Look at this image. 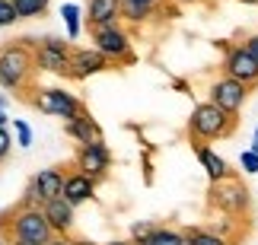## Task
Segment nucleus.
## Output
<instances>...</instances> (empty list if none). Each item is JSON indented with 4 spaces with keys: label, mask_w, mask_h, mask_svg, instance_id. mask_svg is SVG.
Here are the masks:
<instances>
[{
    "label": "nucleus",
    "mask_w": 258,
    "mask_h": 245,
    "mask_svg": "<svg viewBox=\"0 0 258 245\" xmlns=\"http://www.w3.org/2000/svg\"><path fill=\"white\" fill-rule=\"evenodd\" d=\"M19 23V10L13 0H0V26H13Z\"/></svg>",
    "instance_id": "obj_24"
},
{
    "label": "nucleus",
    "mask_w": 258,
    "mask_h": 245,
    "mask_svg": "<svg viewBox=\"0 0 258 245\" xmlns=\"http://www.w3.org/2000/svg\"><path fill=\"white\" fill-rule=\"evenodd\" d=\"M80 7L77 4H64L61 7V19H64V26H67V38H71V42H77V38H80V32H83V23H80Z\"/></svg>",
    "instance_id": "obj_20"
},
{
    "label": "nucleus",
    "mask_w": 258,
    "mask_h": 245,
    "mask_svg": "<svg viewBox=\"0 0 258 245\" xmlns=\"http://www.w3.org/2000/svg\"><path fill=\"white\" fill-rule=\"evenodd\" d=\"M124 0H86V26H108L121 23Z\"/></svg>",
    "instance_id": "obj_13"
},
{
    "label": "nucleus",
    "mask_w": 258,
    "mask_h": 245,
    "mask_svg": "<svg viewBox=\"0 0 258 245\" xmlns=\"http://www.w3.org/2000/svg\"><path fill=\"white\" fill-rule=\"evenodd\" d=\"M156 226H150V223H134V226H131V242H141V239H147V236H150V232H153Z\"/></svg>",
    "instance_id": "obj_27"
},
{
    "label": "nucleus",
    "mask_w": 258,
    "mask_h": 245,
    "mask_svg": "<svg viewBox=\"0 0 258 245\" xmlns=\"http://www.w3.org/2000/svg\"><path fill=\"white\" fill-rule=\"evenodd\" d=\"M185 239H188V245H230L220 232H211V229H198V226H191V229H185Z\"/></svg>",
    "instance_id": "obj_21"
},
{
    "label": "nucleus",
    "mask_w": 258,
    "mask_h": 245,
    "mask_svg": "<svg viewBox=\"0 0 258 245\" xmlns=\"http://www.w3.org/2000/svg\"><path fill=\"white\" fill-rule=\"evenodd\" d=\"M137 4H150V7H160L163 0H137Z\"/></svg>",
    "instance_id": "obj_34"
},
{
    "label": "nucleus",
    "mask_w": 258,
    "mask_h": 245,
    "mask_svg": "<svg viewBox=\"0 0 258 245\" xmlns=\"http://www.w3.org/2000/svg\"><path fill=\"white\" fill-rule=\"evenodd\" d=\"M10 146H13V137H10V131H7V127H0V159H7Z\"/></svg>",
    "instance_id": "obj_28"
},
{
    "label": "nucleus",
    "mask_w": 258,
    "mask_h": 245,
    "mask_svg": "<svg viewBox=\"0 0 258 245\" xmlns=\"http://www.w3.org/2000/svg\"><path fill=\"white\" fill-rule=\"evenodd\" d=\"M195 156H198V162H201V169L207 172V179L211 182H223V179H230V166H226L223 156H217L207 143H198L195 146Z\"/></svg>",
    "instance_id": "obj_15"
},
{
    "label": "nucleus",
    "mask_w": 258,
    "mask_h": 245,
    "mask_svg": "<svg viewBox=\"0 0 258 245\" xmlns=\"http://www.w3.org/2000/svg\"><path fill=\"white\" fill-rule=\"evenodd\" d=\"M236 121H239V115L223 112L220 105H214V102H198L191 109V118H188V137H191V146L230 137L236 131Z\"/></svg>",
    "instance_id": "obj_3"
},
{
    "label": "nucleus",
    "mask_w": 258,
    "mask_h": 245,
    "mask_svg": "<svg viewBox=\"0 0 258 245\" xmlns=\"http://www.w3.org/2000/svg\"><path fill=\"white\" fill-rule=\"evenodd\" d=\"M13 4H16V0H13Z\"/></svg>",
    "instance_id": "obj_42"
},
{
    "label": "nucleus",
    "mask_w": 258,
    "mask_h": 245,
    "mask_svg": "<svg viewBox=\"0 0 258 245\" xmlns=\"http://www.w3.org/2000/svg\"><path fill=\"white\" fill-rule=\"evenodd\" d=\"M156 10H160V7L137 4V0H124V4H121V19H124V23H134V26H141V23H147L150 16H156Z\"/></svg>",
    "instance_id": "obj_18"
},
{
    "label": "nucleus",
    "mask_w": 258,
    "mask_h": 245,
    "mask_svg": "<svg viewBox=\"0 0 258 245\" xmlns=\"http://www.w3.org/2000/svg\"><path fill=\"white\" fill-rule=\"evenodd\" d=\"M13 131H16V143L19 146H23V150H26V146H32V127H29L26 121H13Z\"/></svg>",
    "instance_id": "obj_25"
},
{
    "label": "nucleus",
    "mask_w": 258,
    "mask_h": 245,
    "mask_svg": "<svg viewBox=\"0 0 258 245\" xmlns=\"http://www.w3.org/2000/svg\"><path fill=\"white\" fill-rule=\"evenodd\" d=\"M71 57H74V48H71V42H64V38L48 35V38H38V42H35V64H38V70L67 76V73H71Z\"/></svg>",
    "instance_id": "obj_7"
},
{
    "label": "nucleus",
    "mask_w": 258,
    "mask_h": 245,
    "mask_svg": "<svg viewBox=\"0 0 258 245\" xmlns=\"http://www.w3.org/2000/svg\"><path fill=\"white\" fill-rule=\"evenodd\" d=\"M0 245H7V239H0Z\"/></svg>",
    "instance_id": "obj_40"
},
{
    "label": "nucleus",
    "mask_w": 258,
    "mask_h": 245,
    "mask_svg": "<svg viewBox=\"0 0 258 245\" xmlns=\"http://www.w3.org/2000/svg\"><path fill=\"white\" fill-rule=\"evenodd\" d=\"M172 4H178V7H185V4H201V0H172Z\"/></svg>",
    "instance_id": "obj_33"
},
{
    "label": "nucleus",
    "mask_w": 258,
    "mask_h": 245,
    "mask_svg": "<svg viewBox=\"0 0 258 245\" xmlns=\"http://www.w3.org/2000/svg\"><path fill=\"white\" fill-rule=\"evenodd\" d=\"M48 245H74V239H71V236H54Z\"/></svg>",
    "instance_id": "obj_30"
},
{
    "label": "nucleus",
    "mask_w": 258,
    "mask_h": 245,
    "mask_svg": "<svg viewBox=\"0 0 258 245\" xmlns=\"http://www.w3.org/2000/svg\"><path fill=\"white\" fill-rule=\"evenodd\" d=\"M223 73L233 76V80L245 83L252 90V86H258V61L255 54L249 51V45H226L223 51Z\"/></svg>",
    "instance_id": "obj_8"
},
{
    "label": "nucleus",
    "mask_w": 258,
    "mask_h": 245,
    "mask_svg": "<svg viewBox=\"0 0 258 245\" xmlns=\"http://www.w3.org/2000/svg\"><path fill=\"white\" fill-rule=\"evenodd\" d=\"M32 182L42 188V194L48 201L51 198H61L64 194V182H67V175H64V169H38L35 175H32Z\"/></svg>",
    "instance_id": "obj_16"
},
{
    "label": "nucleus",
    "mask_w": 258,
    "mask_h": 245,
    "mask_svg": "<svg viewBox=\"0 0 258 245\" xmlns=\"http://www.w3.org/2000/svg\"><path fill=\"white\" fill-rule=\"evenodd\" d=\"M102 70H112V61H108L99 48H74L67 80H89V76H96Z\"/></svg>",
    "instance_id": "obj_11"
},
{
    "label": "nucleus",
    "mask_w": 258,
    "mask_h": 245,
    "mask_svg": "<svg viewBox=\"0 0 258 245\" xmlns=\"http://www.w3.org/2000/svg\"><path fill=\"white\" fill-rule=\"evenodd\" d=\"M74 245H96V242H89V239H74Z\"/></svg>",
    "instance_id": "obj_35"
},
{
    "label": "nucleus",
    "mask_w": 258,
    "mask_h": 245,
    "mask_svg": "<svg viewBox=\"0 0 258 245\" xmlns=\"http://www.w3.org/2000/svg\"><path fill=\"white\" fill-rule=\"evenodd\" d=\"M7 245H38V242H29V239H7Z\"/></svg>",
    "instance_id": "obj_31"
},
{
    "label": "nucleus",
    "mask_w": 258,
    "mask_h": 245,
    "mask_svg": "<svg viewBox=\"0 0 258 245\" xmlns=\"http://www.w3.org/2000/svg\"><path fill=\"white\" fill-rule=\"evenodd\" d=\"M32 105L45 115H54V118H64V121H74L77 115L86 112V105L77 99L74 93H64V90H54V86H38L32 90Z\"/></svg>",
    "instance_id": "obj_5"
},
{
    "label": "nucleus",
    "mask_w": 258,
    "mask_h": 245,
    "mask_svg": "<svg viewBox=\"0 0 258 245\" xmlns=\"http://www.w3.org/2000/svg\"><path fill=\"white\" fill-rule=\"evenodd\" d=\"M0 229H4V239H29L38 245H48L57 236L42 207H23V204L0 213Z\"/></svg>",
    "instance_id": "obj_2"
},
{
    "label": "nucleus",
    "mask_w": 258,
    "mask_h": 245,
    "mask_svg": "<svg viewBox=\"0 0 258 245\" xmlns=\"http://www.w3.org/2000/svg\"><path fill=\"white\" fill-rule=\"evenodd\" d=\"M249 150H252V153H258V137H255V140H252V146H249Z\"/></svg>",
    "instance_id": "obj_38"
},
{
    "label": "nucleus",
    "mask_w": 258,
    "mask_h": 245,
    "mask_svg": "<svg viewBox=\"0 0 258 245\" xmlns=\"http://www.w3.org/2000/svg\"><path fill=\"white\" fill-rule=\"evenodd\" d=\"M239 166H242V172L255 175V172H258V153H252V150H242V156H239Z\"/></svg>",
    "instance_id": "obj_26"
},
{
    "label": "nucleus",
    "mask_w": 258,
    "mask_h": 245,
    "mask_svg": "<svg viewBox=\"0 0 258 245\" xmlns=\"http://www.w3.org/2000/svg\"><path fill=\"white\" fill-rule=\"evenodd\" d=\"M204 4H220V0H204Z\"/></svg>",
    "instance_id": "obj_39"
},
{
    "label": "nucleus",
    "mask_w": 258,
    "mask_h": 245,
    "mask_svg": "<svg viewBox=\"0 0 258 245\" xmlns=\"http://www.w3.org/2000/svg\"><path fill=\"white\" fill-rule=\"evenodd\" d=\"M96 194V179H89V175L83 172H71L67 175V182H64V194L61 198H67L74 204V207H80V204H86L89 198Z\"/></svg>",
    "instance_id": "obj_14"
},
{
    "label": "nucleus",
    "mask_w": 258,
    "mask_h": 245,
    "mask_svg": "<svg viewBox=\"0 0 258 245\" xmlns=\"http://www.w3.org/2000/svg\"><path fill=\"white\" fill-rule=\"evenodd\" d=\"M45 194H42V188H38V185L29 179V185H26V191H23V198H19V204H23V207H45Z\"/></svg>",
    "instance_id": "obj_23"
},
{
    "label": "nucleus",
    "mask_w": 258,
    "mask_h": 245,
    "mask_svg": "<svg viewBox=\"0 0 258 245\" xmlns=\"http://www.w3.org/2000/svg\"><path fill=\"white\" fill-rule=\"evenodd\" d=\"M207 96H211L207 102L220 105V109H223V112H230V115H239V112H242V105H245V99H249V86L223 73L220 80H214V83H211Z\"/></svg>",
    "instance_id": "obj_9"
},
{
    "label": "nucleus",
    "mask_w": 258,
    "mask_h": 245,
    "mask_svg": "<svg viewBox=\"0 0 258 245\" xmlns=\"http://www.w3.org/2000/svg\"><path fill=\"white\" fill-rule=\"evenodd\" d=\"M45 217L48 223H51V229L57 232V236H71V229H74V204L67 201V198H51V201H45Z\"/></svg>",
    "instance_id": "obj_12"
},
{
    "label": "nucleus",
    "mask_w": 258,
    "mask_h": 245,
    "mask_svg": "<svg viewBox=\"0 0 258 245\" xmlns=\"http://www.w3.org/2000/svg\"><path fill=\"white\" fill-rule=\"evenodd\" d=\"M7 121H10V118H7V112L0 109V127H7Z\"/></svg>",
    "instance_id": "obj_32"
},
{
    "label": "nucleus",
    "mask_w": 258,
    "mask_h": 245,
    "mask_svg": "<svg viewBox=\"0 0 258 245\" xmlns=\"http://www.w3.org/2000/svg\"><path fill=\"white\" fill-rule=\"evenodd\" d=\"M38 70L35 64V38H19V42L0 45V86L4 90H29L32 73Z\"/></svg>",
    "instance_id": "obj_1"
},
{
    "label": "nucleus",
    "mask_w": 258,
    "mask_h": 245,
    "mask_svg": "<svg viewBox=\"0 0 258 245\" xmlns=\"http://www.w3.org/2000/svg\"><path fill=\"white\" fill-rule=\"evenodd\" d=\"M105 245H134V242H121V239H115V242H105Z\"/></svg>",
    "instance_id": "obj_36"
},
{
    "label": "nucleus",
    "mask_w": 258,
    "mask_h": 245,
    "mask_svg": "<svg viewBox=\"0 0 258 245\" xmlns=\"http://www.w3.org/2000/svg\"><path fill=\"white\" fill-rule=\"evenodd\" d=\"M74 162H77V172H83V175H89V179H105L108 175V166H112V156H108V146H105V140L99 137V140H93V143H83L80 150H77V156H74Z\"/></svg>",
    "instance_id": "obj_10"
},
{
    "label": "nucleus",
    "mask_w": 258,
    "mask_h": 245,
    "mask_svg": "<svg viewBox=\"0 0 258 245\" xmlns=\"http://www.w3.org/2000/svg\"><path fill=\"white\" fill-rule=\"evenodd\" d=\"M255 137H258V127H255Z\"/></svg>",
    "instance_id": "obj_41"
},
{
    "label": "nucleus",
    "mask_w": 258,
    "mask_h": 245,
    "mask_svg": "<svg viewBox=\"0 0 258 245\" xmlns=\"http://www.w3.org/2000/svg\"><path fill=\"white\" fill-rule=\"evenodd\" d=\"M89 35H93L96 48L102 51L112 64H131L134 61V51H131V38L118 23H108V26H89Z\"/></svg>",
    "instance_id": "obj_6"
},
{
    "label": "nucleus",
    "mask_w": 258,
    "mask_h": 245,
    "mask_svg": "<svg viewBox=\"0 0 258 245\" xmlns=\"http://www.w3.org/2000/svg\"><path fill=\"white\" fill-rule=\"evenodd\" d=\"M64 131L74 137L77 143H93V140H99V127H96V121L89 118V112H83V115H77L74 121H64Z\"/></svg>",
    "instance_id": "obj_17"
},
{
    "label": "nucleus",
    "mask_w": 258,
    "mask_h": 245,
    "mask_svg": "<svg viewBox=\"0 0 258 245\" xmlns=\"http://www.w3.org/2000/svg\"><path fill=\"white\" fill-rule=\"evenodd\" d=\"M16 10H19V19L45 16V10H48V0H16Z\"/></svg>",
    "instance_id": "obj_22"
},
{
    "label": "nucleus",
    "mask_w": 258,
    "mask_h": 245,
    "mask_svg": "<svg viewBox=\"0 0 258 245\" xmlns=\"http://www.w3.org/2000/svg\"><path fill=\"white\" fill-rule=\"evenodd\" d=\"M245 45H249V51L255 54V61H258V32H255V35H249V38H245Z\"/></svg>",
    "instance_id": "obj_29"
},
{
    "label": "nucleus",
    "mask_w": 258,
    "mask_h": 245,
    "mask_svg": "<svg viewBox=\"0 0 258 245\" xmlns=\"http://www.w3.org/2000/svg\"><path fill=\"white\" fill-rule=\"evenodd\" d=\"M144 245H188L185 239V232H178V229H169V226H156L147 239H141Z\"/></svg>",
    "instance_id": "obj_19"
},
{
    "label": "nucleus",
    "mask_w": 258,
    "mask_h": 245,
    "mask_svg": "<svg viewBox=\"0 0 258 245\" xmlns=\"http://www.w3.org/2000/svg\"><path fill=\"white\" fill-rule=\"evenodd\" d=\"M239 4H245V7H258V0H239Z\"/></svg>",
    "instance_id": "obj_37"
},
{
    "label": "nucleus",
    "mask_w": 258,
    "mask_h": 245,
    "mask_svg": "<svg viewBox=\"0 0 258 245\" xmlns=\"http://www.w3.org/2000/svg\"><path fill=\"white\" fill-rule=\"evenodd\" d=\"M207 204L214 210L226 213V217H245L252 207V191L242 185L239 175H230L223 182H211V191H207Z\"/></svg>",
    "instance_id": "obj_4"
}]
</instances>
